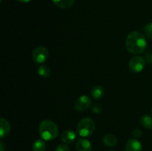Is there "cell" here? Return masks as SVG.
Listing matches in <instances>:
<instances>
[{
  "instance_id": "cell-1",
  "label": "cell",
  "mask_w": 152,
  "mask_h": 151,
  "mask_svg": "<svg viewBox=\"0 0 152 151\" xmlns=\"http://www.w3.org/2000/svg\"><path fill=\"white\" fill-rule=\"evenodd\" d=\"M145 37L140 32L133 31L128 35L126 40V47L128 51L133 54H140L146 49Z\"/></svg>"
},
{
  "instance_id": "cell-2",
  "label": "cell",
  "mask_w": 152,
  "mask_h": 151,
  "mask_svg": "<svg viewBox=\"0 0 152 151\" xmlns=\"http://www.w3.org/2000/svg\"><path fill=\"white\" fill-rule=\"evenodd\" d=\"M59 129L56 123L51 120H44L39 127V133L42 139L45 141H51L58 136Z\"/></svg>"
},
{
  "instance_id": "cell-3",
  "label": "cell",
  "mask_w": 152,
  "mask_h": 151,
  "mask_svg": "<svg viewBox=\"0 0 152 151\" xmlns=\"http://www.w3.org/2000/svg\"><path fill=\"white\" fill-rule=\"evenodd\" d=\"M96 125L94 121L90 118H84L80 120L77 127V133L83 138L91 136L94 133Z\"/></svg>"
},
{
  "instance_id": "cell-4",
  "label": "cell",
  "mask_w": 152,
  "mask_h": 151,
  "mask_svg": "<svg viewBox=\"0 0 152 151\" xmlns=\"http://www.w3.org/2000/svg\"><path fill=\"white\" fill-rule=\"evenodd\" d=\"M33 59L37 64H42L48 58V50L43 46H39L33 51Z\"/></svg>"
},
{
  "instance_id": "cell-5",
  "label": "cell",
  "mask_w": 152,
  "mask_h": 151,
  "mask_svg": "<svg viewBox=\"0 0 152 151\" xmlns=\"http://www.w3.org/2000/svg\"><path fill=\"white\" fill-rule=\"evenodd\" d=\"M145 66V61L141 56H134L129 61V69L134 73H140L144 69Z\"/></svg>"
},
{
  "instance_id": "cell-6",
  "label": "cell",
  "mask_w": 152,
  "mask_h": 151,
  "mask_svg": "<svg viewBox=\"0 0 152 151\" xmlns=\"http://www.w3.org/2000/svg\"><path fill=\"white\" fill-rule=\"evenodd\" d=\"M92 101L88 96H81L76 100L74 103V108L79 112L86 110L91 107Z\"/></svg>"
},
{
  "instance_id": "cell-7",
  "label": "cell",
  "mask_w": 152,
  "mask_h": 151,
  "mask_svg": "<svg viewBox=\"0 0 152 151\" xmlns=\"http://www.w3.org/2000/svg\"><path fill=\"white\" fill-rule=\"evenodd\" d=\"M126 151H142V146L137 139H130L126 144Z\"/></svg>"
},
{
  "instance_id": "cell-8",
  "label": "cell",
  "mask_w": 152,
  "mask_h": 151,
  "mask_svg": "<svg viewBox=\"0 0 152 151\" xmlns=\"http://www.w3.org/2000/svg\"><path fill=\"white\" fill-rule=\"evenodd\" d=\"M77 134L74 131L71 130H67L64 131L61 135V140L65 144H71L75 141Z\"/></svg>"
},
{
  "instance_id": "cell-9",
  "label": "cell",
  "mask_w": 152,
  "mask_h": 151,
  "mask_svg": "<svg viewBox=\"0 0 152 151\" xmlns=\"http://www.w3.org/2000/svg\"><path fill=\"white\" fill-rule=\"evenodd\" d=\"M10 131V124L7 119L1 118L0 120V138L6 137Z\"/></svg>"
},
{
  "instance_id": "cell-10",
  "label": "cell",
  "mask_w": 152,
  "mask_h": 151,
  "mask_svg": "<svg viewBox=\"0 0 152 151\" xmlns=\"http://www.w3.org/2000/svg\"><path fill=\"white\" fill-rule=\"evenodd\" d=\"M76 148L78 151H91L92 145L87 139H80L76 144Z\"/></svg>"
},
{
  "instance_id": "cell-11",
  "label": "cell",
  "mask_w": 152,
  "mask_h": 151,
  "mask_svg": "<svg viewBox=\"0 0 152 151\" xmlns=\"http://www.w3.org/2000/svg\"><path fill=\"white\" fill-rule=\"evenodd\" d=\"M102 142L105 144V145L109 147H112L117 145V138L114 135L111 134V133H108L105 134L102 138Z\"/></svg>"
},
{
  "instance_id": "cell-12",
  "label": "cell",
  "mask_w": 152,
  "mask_h": 151,
  "mask_svg": "<svg viewBox=\"0 0 152 151\" xmlns=\"http://www.w3.org/2000/svg\"><path fill=\"white\" fill-rule=\"evenodd\" d=\"M91 94V96L93 97V99H94L95 100H99L104 95L103 87L100 85L95 86V87H94L92 88Z\"/></svg>"
},
{
  "instance_id": "cell-13",
  "label": "cell",
  "mask_w": 152,
  "mask_h": 151,
  "mask_svg": "<svg viewBox=\"0 0 152 151\" xmlns=\"http://www.w3.org/2000/svg\"><path fill=\"white\" fill-rule=\"evenodd\" d=\"M56 6L60 8H68L74 4L75 0H52Z\"/></svg>"
},
{
  "instance_id": "cell-14",
  "label": "cell",
  "mask_w": 152,
  "mask_h": 151,
  "mask_svg": "<svg viewBox=\"0 0 152 151\" xmlns=\"http://www.w3.org/2000/svg\"><path fill=\"white\" fill-rule=\"evenodd\" d=\"M33 150L34 151H45L46 150V143L45 140L37 139L33 144Z\"/></svg>"
},
{
  "instance_id": "cell-15",
  "label": "cell",
  "mask_w": 152,
  "mask_h": 151,
  "mask_svg": "<svg viewBox=\"0 0 152 151\" xmlns=\"http://www.w3.org/2000/svg\"><path fill=\"white\" fill-rule=\"evenodd\" d=\"M141 124L142 127H145L148 130H151L152 129V117L149 115H142L140 120Z\"/></svg>"
},
{
  "instance_id": "cell-16",
  "label": "cell",
  "mask_w": 152,
  "mask_h": 151,
  "mask_svg": "<svg viewBox=\"0 0 152 151\" xmlns=\"http://www.w3.org/2000/svg\"><path fill=\"white\" fill-rule=\"evenodd\" d=\"M50 68L47 65H41L39 68H38V74L42 78H48L50 76Z\"/></svg>"
},
{
  "instance_id": "cell-17",
  "label": "cell",
  "mask_w": 152,
  "mask_h": 151,
  "mask_svg": "<svg viewBox=\"0 0 152 151\" xmlns=\"http://www.w3.org/2000/svg\"><path fill=\"white\" fill-rule=\"evenodd\" d=\"M143 30L145 36H146L149 39L152 40V22L147 24V25L144 27Z\"/></svg>"
},
{
  "instance_id": "cell-18",
  "label": "cell",
  "mask_w": 152,
  "mask_h": 151,
  "mask_svg": "<svg viewBox=\"0 0 152 151\" xmlns=\"http://www.w3.org/2000/svg\"><path fill=\"white\" fill-rule=\"evenodd\" d=\"M55 151H70V148L65 144H60L56 147Z\"/></svg>"
},
{
  "instance_id": "cell-19",
  "label": "cell",
  "mask_w": 152,
  "mask_h": 151,
  "mask_svg": "<svg viewBox=\"0 0 152 151\" xmlns=\"http://www.w3.org/2000/svg\"><path fill=\"white\" fill-rule=\"evenodd\" d=\"M92 111H93L94 113L95 114H99L102 112V107H100V105H98V104H95L92 107Z\"/></svg>"
},
{
  "instance_id": "cell-20",
  "label": "cell",
  "mask_w": 152,
  "mask_h": 151,
  "mask_svg": "<svg viewBox=\"0 0 152 151\" xmlns=\"http://www.w3.org/2000/svg\"><path fill=\"white\" fill-rule=\"evenodd\" d=\"M142 133L140 129H134L132 132V136L135 138V139H138V138L141 137Z\"/></svg>"
},
{
  "instance_id": "cell-21",
  "label": "cell",
  "mask_w": 152,
  "mask_h": 151,
  "mask_svg": "<svg viewBox=\"0 0 152 151\" xmlns=\"http://www.w3.org/2000/svg\"><path fill=\"white\" fill-rule=\"evenodd\" d=\"M145 56H146V59H147V60H148V62H149V63L152 64V53L151 52L147 53V54L145 55Z\"/></svg>"
},
{
  "instance_id": "cell-22",
  "label": "cell",
  "mask_w": 152,
  "mask_h": 151,
  "mask_svg": "<svg viewBox=\"0 0 152 151\" xmlns=\"http://www.w3.org/2000/svg\"><path fill=\"white\" fill-rule=\"evenodd\" d=\"M0 151H4V143L2 142H0Z\"/></svg>"
},
{
  "instance_id": "cell-23",
  "label": "cell",
  "mask_w": 152,
  "mask_h": 151,
  "mask_svg": "<svg viewBox=\"0 0 152 151\" xmlns=\"http://www.w3.org/2000/svg\"><path fill=\"white\" fill-rule=\"evenodd\" d=\"M18 1H20V2H22V3H28L29 2V1H31V0H17Z\"/></svg>"
},
{
  "instance_id": "cell-24",
  "label": "cell",
  "mask_w": 152,
  "mask_h": 151,
  "mask_svg": "<svg viewBox=\"0 0 152 151\" xmlns=\"http://www.w3.org/2000/svg\"><path fill=\"white\" fill-rule=\"evenodd\" d=\"M151 113H152V108H151Z\"/></svg>"
},
{
  "instance_id": "cell-25",
  "label": "cell",
  "mask_w": 152,
  "mask_h": 151,
  "mask_svg": "<svg viewBox=\"0 0 152 151\" xmlns=\"http://www.w3.org/2000/svg\"><path fill=\"white\" fill-rule=\"evenodd\" d=\"M111 151H114V150H111Z\"/></svg>"
}]
</instances>
